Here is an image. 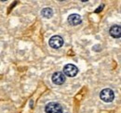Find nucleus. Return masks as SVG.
I'll return each instance as SVG.
<instances>
[{
  "mask_svg": "<svg viewBox=\"0 0 121 113\" xmlns=\"http://www.w3.org/2000/svg\"><path fill=\"white\" fill-rule=\"evenodd\" d=\"M82 21L81 16L78 14H72L68 17V22L69 24L73 25V26H76L78 24H80Z\"/></svg>",
  "mask_w": 121,
  "mask_h": 113,
  "instance_id": "obj_6",
  "label": "nucleus"
},
{
  "mask_svg": "<svg viewBox=\"0 0 121 113\" xmlns=\"http://www.w3.org/2000/svg\"><path fill=\"white\" fill-rule=\"evenodd\" d=\"M102 8H103V6H101V7H100V8H97V10H96V12H100V11H101V9H102Z\"/></svg>",
  "mask_w": 121,
  "mask_h": 113,
  "instance_id": "obj_9",
  "label": "nucleus"
},
{
  "mask_svg": "<svg viewBox=\"0 0 121 113\" xmlns=\"http://www.w3.org/2000/svg\"><path fill=\"white\" fill-rule=\"evenodd\" d=\"M109 32H110V35L112 37H114V38H119L121 36L120 26L119 25H114V26H112L111 29H110V31H109Z\"/></svg>",
  "mask_w": 121,
  "mask_h": 113,
  "instance_id": "obj_7",
  "label": "nucleus"
},
{
  "mask_svg": "<svg viewBox=\"0 0 121 113\" xmlns=\"http://www.w3.org/2000/svg\"><path fill=\"white\" fill-rule=\"evenodd\" d=\"M46 113H62V107L59 103L50 102L45 107Z\"/></svg>",
  "mask_w": 121,
  "mask_h": 113,
  "instance_id": "obj_2",
  "label": "nucleus"
},
{
  "mask_svg": "<svg viewBox=\"0 0 121 113\" xmlns=\"http://www.w3.org/2000/svg\"><path fill=\"white\" fill-rule=\"evenodd\" d=\"M51 80H52V82H53L55 85H60L65 83L66 77H65V75H64L62 72H60V71H56V72L53 73V75H52V77H51Z\"/></svg>",
  "mask_w": 121,
  "mask_h": 113,
  "instance_id": "obj_5",
  "label": "nucleus"
},
{
  "mask_svg": "<svg viewBox=\"0 0 121 113\" xmlns=\"http://www.w3.org/2000/svg\"><path fill=\"white\" fill-rule=\"evenodd\" d=\"M41 15L46 19H49V18H51L53 16V10L50 8H45L42 9Z\"/></svg>",
  "mask_w": 121,
  "mask_h": 113,
  "instance_id": "obj_8",
  "label": "nucleus"
},
{
  "mask_svg": "<svg viewBox=\"0 0 121 113\" xmlns=\"http://www.w3.org/2000/svg\"><path fill=\"white\" fill-rule=\"evenodd\" d=\"M100 98L105 103H110L115 98V94L112 89L105 88V89L102 90V92L100 94Z\"/></svg>",
  "mask_w": 121,
  "mask_h": 113,
  "instance_id": "obj_1",
  "label": "nucleus"
},
{
  "mask_svg": "<svg viewBox=\"0 0 121 113\" xmlns=\"http://www.w3.org/2000/svg\"><path fill=\"white\" fill-rule=\"evenodd\" d=\"M62 73L68 77H75L78 73V68L74 64H67L64 66Z\"/></svg>",
  "mask_w": 121,
  "mask_h": 113,
  "instance_id": "obj_3",
  "label": "nucleus"
},
{
  "mask_svg": "<svg viewBox=\"0 0 121 113\" xmlns=\"http://www.w3.org/2000/svg\"><path fill=\"white\" fill-rule=\"evenodd\" d=\"M48 44L50 47H52L54 49H59L63 44V39L60 35H54L49 39Z\"/></svg>",
  "mask_w": 121,
  "mask_h": 113,
  "instance_id": "obj_4",
  "label": "nucleus"
}]
</instances>
